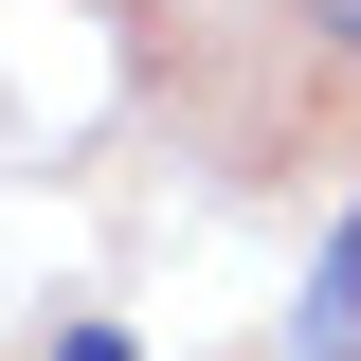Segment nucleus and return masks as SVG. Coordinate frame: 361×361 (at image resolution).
<instances>
[{"mask_svg": "<svg viewBox=\"0 0 361 361\" xmlns=\"http://www.w3.org/2000/svg\"><path fill=\"white\" fill-rule=\"evenodd\" d=\"M289 361H361V199L325 217V271H307V307H289Z\"/></svg>", "mask_w": 361, "mask_h": 361, "instance_id": "obj_1", "label": "nucleus"}, {"mask_svg": "<svg viewBox=\"0 0 361 361\" xmlns=\"http://www.w3.org/2000/svg\"><path fill=\"white\" fill-rule=\"evenodd\" d=\"M37 361H127V325L90 307V325H54V343H37Z\"/></svg>", "mask_w": 361, "mask_h": 361, "instance_id": "obj_2", "label": "nucleus"}, {"mask_svg": "<svg viewBox=\"0 0 361 361\" xmlns=\"http://www.w3.org/2000/svg\"><path fill=\"white\" fill-rule=\"evenodd\" d=\"M307 18H325V37H343V54H361V0H307Z\"/></svg>", "mask_w": 361, "mask_h": 361, "instance_id": "obj_3", "label": "nucleus"}]
</instances>
